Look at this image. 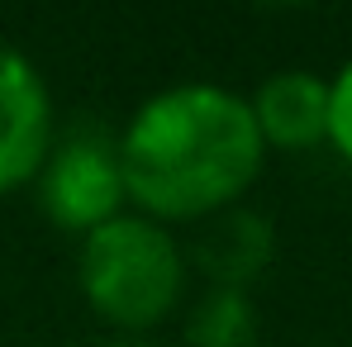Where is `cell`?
<instances>
[{"instance_id":"cell-9","label":"cell","mask_w":352,"mask_h":347,"mask_svg":"<svg viewBox=\"0 0 352 347\" xmlns=\"http://www.w3.org/2000/svg\"><path fill=\"white\" fill-rule=\"evenodd\" d=\"M100 347H157V343H148V338H110V343H100Z\"/></svg>"},{"instance_id":"cell-7","label":"cell","mask_w":352,"mask_h":347,"mask_svg":"<svg viewBox=\"0 0 352 347\" xmlns=\"http://www.w3.org/2000/svg\"><path fill=\"white\" fill-rule=\"evenodd\" d=\"M190 347H252L257 343V309L248 290L210 286L186 314Z\"/></svg>"},{"instance_id":"cell-4","label":"cell","mask_w":352,"mask_h":347,"mask_svg":"<svg viewBox=\"0 0 352 347\" xmlns=\"http://www.w3.org/2000/svg\"><path fill=\"white\" fill-rule=\"evenodd\" d=\"M53 138L58 124H53L48 81L24 53L0 48V195L34 186Z\"/></svg>"},{"instance_id":"cell-3","label":"cell","mask_w":352,"mask_h":347,"mask_svg":"<svg viewBox=\"0 0 352 347\" xmlns=\"http://www.w3.org/2000/svg\"><path fill=\"white\" fill-rule=\"evenodd\" d=\"M38 210L58 224L62 233H96L124 214V172H119V133H110L100 119H76L67 124L53 148L43 172L34 176Z\"/></svg>"},{"instance_id":"cell-5","label":"cell","mask_w":352,"mask_h":347,"mask_svg":"<svg viewBox=\"0 0 352 347\" xmlns=\"http://www.w3.org/2000/svg\"><path fill=\"white\" fill-rule=\"evenodd\" d=\"M248 110L267 148L309 153V148L329 143V81L319 71H305V67L272 71L252 91Z\"/></svg>"},{"instance_id":"cell-2","label":"cell","mask_w":352,"mask_h":347,"mask_svg":"<svg viewBox=\"0 0 352 347\" xmlns=\"http://www.w3.org/2000/svg\"><path fill=\"white\" fill-rule=\"evenodd\" d=\"M76 281L86 304L119 338H143L186 295V252L172 229L143 214H115L81 238Z\"/></svg>"},{"instance_id":"cell-6","label":"cell","mask_w":352,"mask_h":347,"mask_svg":"<svg viewBox=\"0 0 352 347\" xmlns=\"http://www.w3.org/2000/svg\"><path fill=\"white\" fill-rule=\"evenodd\" d=\"M190 257L210 276V286L248 290L276 257V224L248 205H234V210L205 219Z\"/></svg>"},{"instance_id":"cell-8","label":"cell","mask_w":352,"mask_h":347,"mask_svg":"<svg viewBox=\"0 0 352 347\" xmlns=\"http://www.w3.org/2000/svg\"><path fill=\"white\" fill-rule=\"evenodd\" d=\"M329 143L352 167V58L329 81Z\"/></svg>"},{"instance_id":"cell-1","label":"cell","mask_w":352,"mask_h":347,"mask_svg":"<svg viewBox=\"0 0 352 347\" xmlns=\"http://www.w3.org/2000/svg\"><path fill=\"white\" fill-rule=\"evenodd\" d=\"M262 162L267 143L248 100L214 81H181L148 96L119 133L124 195L162 229L234 210Z\"/></svg>"}]
</instances>
